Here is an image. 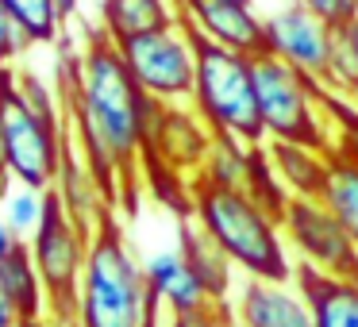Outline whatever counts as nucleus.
Returning a JSON list of instances; mask_svg holds the SVG:
<instances>
[{
	"label": "nucleus",
	"mask_w": 358,
	"mask_h": 327,
	"mask_svg": "<svg viewBox=\"0 0 358 327\" xmlns=\"http://www.w3.org/2000/svg\"><path fill=\"white\" fill-rule=\"evenodd\" d=\"M0 327H24V316H20V308L12 304V296L4 285H0Z\"/></svg>",
	"instance_id": "nucleus-31"
},
{
	"label": "nucleus",
	"mask_w": 358,
	"mask_h": 327,
	"mask_svg": "<svg viewBox=\"0 0 358 327\" xmlns=\"http://www.w3.org/2000/svg\"><path fill=\"white\" fill-rule=\"evenodd\" d=\"M0 4H4L8 16L24 27L31 47H58V39H62V31H66L58 0H0Z\"/></svg>",
	"instance_id": "nucleus-23"
},
{
	"label": "nucleus",
	"mask_w": 358,
	"mask_h": 327,
	"mask_svg": "<svg viewBox=\"0 0 358 327\" xmlns=\"http://www.w3.org/2000/svg\"><path fill=\"white\" fill-rule=\"evenodd\" d=\"M143 270H147L150 296H155L162 316H193V312H204L216 304L178 247H162L155 254H147Z\"/></svg>",
	"instance_id": "nucleus-15"
},
{
	"label": "nucleus",
	"mask_w": 358,
	"mask_h": 327,
	"mask_svg": "<svg viewBox=\"0 0 358 327\" xmlns=\"http://www.w3.org/2000/svg\"><path fill=\"white\" fill-rule=\"evenodd\" d=\"M131 70L135 85L155 104H189L196 85V39L189 27L170 24L158 31H143L131 39L116 43Z\"/></svg>",
	"instance_id": "nucleus-8"
},
{
	"label": "nucleus",
	"mask_w": 358,
	"mask_h": 327,
	"mask_svg": "<svg viewBox=\"0 0 358 327\" xmlns=\"http://www.w3.org/2000/svg\"><path fill=\"white\" fill-rule=\"evenodd\" d=\"M281 231L296 266L327 277H358V247L320 196H293L281 216Z\"/></svg>",
	"instance_id": "nucleus-10"
},
{
	"label": "nucleus",
	"mask_w": 358,
	"mask_h": 327,
	"mask_svg": "<svg viewBox=\"0 0 358 327\" xmlns=\"http://www.w3.org/2000/svg\"><path fill=\"white\" fill-rule=\"evenodd\" d=\"M189 104L201 112V119L216 135H231V139H243L250 147L266 143L250 54L196 39V85Z\"/></svg>",
	"instance_id": "nucleus-5"
},
{
	"label": "nucleus",
	"mask_w": 358,
	"mask_h": 327,
	"mask_svg": "<svg viewBox=\"0 0 358 327\" xmlns=\"http://www.w3.org/2000/svg\"><path fill=\"white\" fill-rule=\"evenodd\" d=\"M173 4H178V20L196 39L250 58L266 50L262 12L250 4H235V0H173Z\"/></svg>",
	"instance_id": "nucleus-12"
},
{
	"label": "nucleus",
	"mask_w": 358,
	"mask_h": 327,
	"mask_svg": "<svg viewBox=\"0 0 358 327\" xmlns=\"http://www.w3.org/2000/svg\"><path fill=\"white\" fill-rule=\"evenodd\" d=\"M24 247H27V239H24V235H16L8 224H4V219H0V266L8 262V258L16 254V250H24Z\"/></svg>",
	"instance_id": "nucleus-30"
},
{
	"label": "nucleus",
	"mask_w": 358,
	"mask_h": 327,
	"mask_svg": "<svg viewBox=\"0 0 358 327\" xmlns=\"http://www.w3.org/2000/svg\"><path fill=\"white\" fill-rule=\"evenodd\" d=\"M27 250H31L35 273H39L43 293H47V316L58 327H73L78 289L89 258V235L66 216L50 189H47V216H43L39 231L27 239Z\"/></svg>",
	"instance_id": "nucleus-7"
},
{
	"label": "nucleus",
	"mask_w": 358,
	"mask_h": 327,
	"mask_svg": "<svg viewBox=\"0 0 358 327\" xmlns=\"http://www.w3.org/2000/svg\"><path fill=\"white\" fill-rule=\"evenodd\" d=\"M70 127L39 116L20 96L16 73L0 70V143H4V181L50 189L66 154Z\"/></svg>",
	"instance_id": "nucleus-6"
},
{
	"label": "nucleus",
	"mask_w": 358,
	"mask_h": 327,
	"mask_svg": "<svg viewBox=\"0 0 358 327\" xmlns=\"http://www.w3.org/2000/svg\"><path fill=\"white\" fill-rule=\"evenodd\" d=\"M216 131L201 119L193 104H158L143 143V177L196 181L208 162Z\"/></svg>",
	"instance_id": "nucleus-9"
},
{
	"label": "nucleus",
	"mask_w": 358,
	"mask_h": 327,
	"mask_svg": "<svg viewBox=\"0 0 358 327\" xmlns=\"http://www.w3.org/2000/svg\"><path fill=\"white\" fill-rule=\"evenodd\" d=\"M347 35H350V43H355V54H358V20H355V24H347Z\"/></svg>",
	"instance_id": "nucleus-33"
},
{
	"label": "nucleus",
	"mask_w": 358,
	"mask_h": 327,
	"mask_svg": "<svg viewBox=\"0 0 358 327\" xmlns=\"http://www.w3.org/2000/svg\"><path fill=\"white\" fill-rule=\"evenodd\" d=\"M162 327H235V312L231 304H212L193 316H166Z\"/></svg>",
	"instance_id": "nucleus-28"
},
{
	"label": "nucleus",
	"mask_w": 358,
	"mask_h": 327,
	"mask_svg": "<svg viewBox=\"0 0 358 327\" xmlns=\"http://www.w3.org/2000/svg\"><path fill=\"white\" fill-rule=\"evenodd\" d=\"M155 316L162 312L150 296L147 270L112 219L89 239L73 327H147Z\"/></svg>",
	"instance_id": "nucleus-3"
},
{
	"label": "nucleus",
	"mask_w": 358,
	"mask_h": 327,
	"mask_svg": "<svg viewBox=\"0 0 358 327\" xmlns=\"http://www.w3.org/2000/svg\"><path fill=\"white\" fill-rule=\"evenodd\" d=\"M262 27H266V50H270V54L285 58L296 70H304L316 81H324L339 27H331L327 20H320L316 12H308L301 0H285V4H278L273 12H266Z\"/></svg>",
	"instance_id": "nucleus-11"
},
{
	"label": "nucleus",
	"mask_w": 358,
	"mask_h": 327,
	"mask_svg": "<svg viewBox=\"0 0 358 327\" xmlns=\"http://www.w3.org/2000/svg\"><path fill=\"white\" fill-rule=\"evenodd\" d=\"M178 250L185 254V262L193 266L196 277L204 281L212 300L227 304V296H231V289H235V262L189 216H181V224H178Z\"/></svg>",
	"instance_id": "nucleus-17"
},
{
	"label": "nucleus",
	"mask_w": 358,
	"mask_h": 327,
	"mask_svg": "<svg viewBox=\"0 0 358 327\" xmlns=\"http://www.w3.org/2000/svg\"><path fill=\"white\" fill-rule=\"evenodd\" d=\"M0 181H4V143H0Z\"/></svg>",
	"instance_id": "nucleus-34"
},
{
	"label": "nucleus",
	"mask_w": 358,
	"mask_h": 327,
	"mask_svg": "<svg viewBox=\"0 0 358 327\" xmlns=\"http://www.w3.org/2000/svg\"><path fill=\"white\" fill-rule=\"evenodd\" d=\"M327 158H331V166H327V181H324L320 201L358 247V154L350 147H343V143H335L327 150Z\"/></svg>",
	"instance_id": "nucleus-20"
},
{
	"label": "nucleus",
	"mask_w": 358,
	"mask_h": 327,
	"mask_svg": "<svg viewBox=\"0 0 358 327\" xmlns=\"http://www.w3.org/2000/svg\"><path fill=\"white\" fill-rule=\"evenodd\" d=\"M335 143H343V139H335ZM343 147H350V143H343ZM350 150H355V147H350ZM355 154H358V150H355Z\"/></svg>",
	"instance_id": "nucleus-37"
},
{
	"label": "nucleus",
	"mask_w": 358,
	"mask_h": 327,
	"mask_svg": "<svg viewBox=\"0 0 358 327\" xmlns=\"http://www.w3.org/2000/svg\"><path fill=\"white\" fill-rule=\"evenodd\" d=\"M235 4H250V8H255V0H235Z\"/></svg>",
	"instance_id": "nucleus-36"
},
{
	"label": "nucleus",
	"mask_w": 358,
	"mask_h": 327,
	"mask_svg": "<svg viewBox=\"0 0 358 327\" xmlns=\"http://www.w3.org/2000/svg\"><path fill=\"white\" fill-rule=\"evenodd\" d=\"M50 193L58 196L62 212L89 239L116 219V196L104 189V181L96 177V170L85 162V154L78 150L73 139H66V154H62V166H58V177L50 185Z\"/></svg>",
	"instance_id": "nucleus-13"
},
{
	"label": "nucleus",
	"mask_w": 358,
	"mask_h": 327,
	"mask_svg": "<svg viewBox=\"0 0 358 327\" xmlns=\"http://www.w3.org/2000/svg\"><path fill=\"white\" fill-rule=\"evenodd\" d=\"M47 216V189L16 185V181H0V219L16 235L31 239Z\"/></svg>",
	"instance_id": "nucleus-24"
},
{
	"label": "nucleus",
	"mask_w": 358,
	"mask_h": 327,
	"mask_svg": "<svg viewBox=\"0 0 358 327\" xmlns=\"http://www.w3.org/2000/svg\"><path fill=\"white\" fill-rule=\"evenodd\" d=\"M162 324H166V316H155V319H150L147 327H162Z\"/></svg>",
	"instance_id": "nucleus-35"
},
{
	"label": "nucleus",
	"mask_w": 358,
	"mask_h": 327,
	"mask_svg": "<svg viewBox=\"0 0 358 327\" xmlns=\"http://www.w3.org/2000/svg\"><path fill=\"white\" fill-rule=\"evenodd\" d=\"M27 50H31V43H27L24 27L8 16L4 4H0V70H16V62L27 54Z\"/></svg>",
	"instance_id": "nucleus-27"
},
{
	"label": "nucleus",
	"mask_w": 358,
	"mask_h": 327,
	"mask_svg": "<svg viewBox=\"0 0 358 327\" xmlns=\"http://www.w3.org/2000/svg\"><path fill=\"white\" fill-rule=\"evenodd\" d=\"M250 62H255V93L266 143H304L316 150H331L339 131L327 112V89L312 73L296 70L293 62L270 50L255 54Z\"/></svg>",
	"instance_id": "nucleus-4"
},
{
	"label": "nucleus",
	"mask_w": 358,
	"mask_h": 327,
	"mask_svg": "<svg viewBox=\"0 0 358 327\" xmlns=\"http://www.w3.org/2000/svg\"><path fill=\"white\" fill-rule=\"evenodd\" d=\"M247 193L255 196L258 204H262L270 216H285V204L293 201L289 196V189L278 181V173H273V166H270V158H266V143L262 147H255L250 150V177H247Z\"/></svg>",
	"instance_id": "nucleus-25"
},
{
	"label": "nucleus",
	"mask_w": 358,
	"mask_h": 327,
	"mask_svg": "<svg viewBox=\"0 0 358 327\" xmlns=\"http://www.w3.org/2000/svg\"><path fill=\"white\" fill-rule=\"evenodd\" d=\"M24 327H58L50 316H39V319H24Z\"/></svg>",
	"instance_id": "nucleus-32"
},
{
	"label": "nucleus",
	"mask_w": 358,
	"mask_h": 327,
	"mask_svg": "<svg viewBox=\"0 0 358 327\" xmlns=\"http://www.w3.org/2000/svg\"><path fill=\"white\" fill-rule=\"evenodd\" d=\"M250 143L231 139V135H216L208 150V162L201 170V181L208 185H224V189H247L250 177Z\"/></svg>",
	"instance_id": "nucleus-22"
},
{
	"label": "nucleus",
	"mask_w": 358,
	"mask_h": 327,
	"mask_svg": "<svg viewBox=\"0 0 358 327\" xmlns=\"http://www.w3.org/2000/svg\"><path fill=\"white\" fill-rule=\"evenodd\" d=\"M293 281L308 300L316 327H358V277H327L296 266Z\"/></svg>",
	"instance_id": "nucleus-16"
},
{
	"label": "nucleus",
	"mask_w": 358,
	"mask_h": 327,
	"mask_svg": "<svg viewBox=\"0 0 358 327\" xmlns=\"http://www.w3.org/2000/svg\"><path fill=\"white\" fill-rule=\"evenodd\" d=\"M308 12H316L320 20H327L331 27H347L358 20V0H301Z\"/></svg>",
	"instance_id": "nucleus-29"
},
{
	"label": "nucleus",
	"mask_w": 358,
	"mask_h": 327,
	"mask_svg": "<svg viewBox=\"0 0 358 327\" xmlns=\"http://www.w3.org/2000/svg\"><path fill=\"white\" fill-rule=\"evenodd\" d=\"M266 158H270L278 181L289 189V196H320L327 181V150L304 147V143H266Z\"/></svg>",
	"instance_id": "nucleus-18"
},
{
	"label": "nucleus",
	"mask_w": 358,
	"mask_h": 327,
	"mask_svg": "<svg viewBox=\"0 0 358 327\" xmlns=\"http://www.w3.org/2000/svg\"><path fill=\"white\" fill-rule=\"evenodd\" d=\"M0 285L8 289L12 304L20 308L24 319H39L47 316V293H43V281L35 273V262H31V250H16L8 262L0 266Z\"/></svg>",
	"instance_id": "nucleus-21"
},
{
	"label": "nucleus",
	"mask_w": 358,
	"mask_h": 327,
	"mask_svg": "<svg viewBox=\"0 0 358 327\" xmlns=\"http://www.w3.org/2000/svg\"><path fill=\"white\" fill-rule=\"evenodd\" d=\"M58 89L70 139L120 208L127 185L135 189L143 181V143L158 104L135 85L120 47L104 31L89 35L78 54H62Z\"/></svg>",
	"instance_id": "nucleus-1"
},
{
	"label": "nucleus",
	"mask_w": 358,
	"mask_h": 327,
	"mask_svg": "<svg viewBox=\"0 0 358 327\" xmlns=\"http://www.w3.org/2000/svg\"><path fill=\"white\" fill-rule=\"evenodd\" d=\"M189 219L247 277H266V281L296 277V258L285 242L281 219L270 216L247 189H224L196 177L193 196H189Z\"/></svg>",
	"instance_id": "nucleus-2"
},
{
	"label": "nucleus",
	"mask_w": 358,
	"mask_h": 327,
	"mask_svg": "<svg viewBox=\"0 0 358 327\" xmlns=\"http://www.w3.org/2000/svg\"><path fill=\"white\" fill-rule=\"evenodd\" d=\"M235 327H316L296 281L247 277L235 300Z\"/></svg>",
	"instance_id": "nucleus-14"
},
{
	"label": "nucleus",
	"mask_w": 358,
	"mask_h": 327,
	"mask_svg": "<svg viewBox=\"0 0 358 327\" xmlns=\"http://www.w3.org/2000/svg\"><path fill=\"white\" fill-rule=\"evenodd\" d=\"M320 85L331 96H343V101L358 104V54H355V43H350L347 27H339V35H335L331 62H327V73Z\"/></svg>",
	"instance_id": "nucleus-26"
},
{
	"label": "nucleus",
	"mask_w": 358,
	"mask_h": 327,
	"mask_svg": "<svg viewBox=\"0 0 358 327\" xmlns=\"http://www.w3.org/2000/svg\"><path fill=\"white\" fill-rule=\"evenodd\" d=\"M170 24H178L173 0H101V31L112 43H124L131 35L158 31Z\"/></svg>",
	"instance_id": "nucleus-19"
}]
</instances>
